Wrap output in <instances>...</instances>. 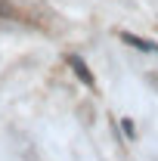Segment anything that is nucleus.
<instances>
[{
	"mask_svg": "<svg viewBox=\"0 0 158 161\" xmlns=\"http://www.w3.org/2000/svg\"><path fill=\"white\" fill-rule=\"evenodd\" d=\"M65 62H68V68L78 75V80L84 84V87H96V78H93V71L87 68V62L81 59V56H75V53H68L65 56Z\"/></svg>",
	"mask_w": 158,
	"mask_h": 161,
	"instance_id": "obj_1",
	"label": "nucleus"
},
{
	"mask_svg": "<svg viewBox=\"0 0 158 161\" xmlns=\"http://www.w3.org/2000/svg\"><path fill=\"white\" fill-rule=\"evenodd\" d=\"M121 40L127 47H133V50H143V53H158V43H152V40H146V37H137L130 31H121Z\"/></svg>",
	"mask_w": 158,
	"mask_h": 161,
	"instance_id": "obj_2",
	"label": "nucleus"
},
{
	"mask_svg": "<svg viewBox=\"0 0 158 161\" xmlns=\"http://www.w3.org/2000/svg\"><path fill=\"white\" fill-rule=\"evenodd\" d=\"M121 127H124V136H127V140H133V136H137V127H133V121H130V118L121 121Z\"/></svg>",
	"mask_w": 158,
	"mask_h": 161,
	"instance_id": "obj_3",
	"label": "nucleus"
},
{
	"mask_svg": "<svg viewBox=\"0 0 158 161\" xmlns=\"http://www.w3.org/2000/svg\"><path fill=\"white\" fill-rule=\"evenodd\" d=\"M13 16V6H9V0H0V19H9Z\"/></svg>",
	"mask_w": 158,
	"mask_h": 161,
	"instance_id": "obj_4",
	"label": "nucleus"
}]
</instances>
